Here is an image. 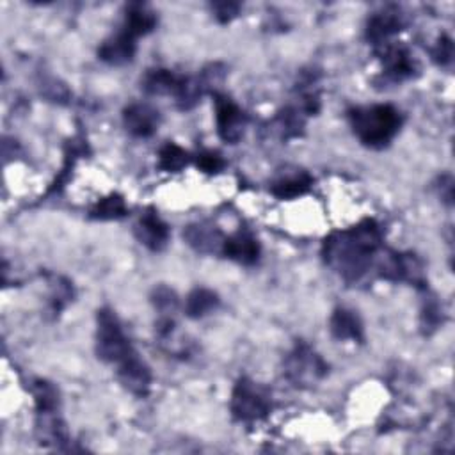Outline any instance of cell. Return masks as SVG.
Wrapping results in <instances>:
<instances>
[{
	"instance_id": "6da1fadb",
	"label": "cell",
	"mask_w": 455,
	"mask_h": 455,
	"mask_svg": "<svg viewBox=\"0 0 455 455\" xmlns=\"http://www.w3.org/2000/svg\"><path fill=\"white\" fill-rule=\"evenodd\" d=\"M380 247V226L373 219H365L354 228L331 233L324 240L322 258L347 283H354L370 271Z\"/></svg>"
},
{
	"instance_id": "7a4b0ae2",
	"label": "cell",
	"mask_w": 455,
	"mask_h": 455,
	"mask_svg": "<svg viewBox=\"0 0 455 455\" xmlns=\"http://www.w3.org/2000/svg\"><path fill=\"white\" fill-rule=\"evenodd\" d=\"M347 118L357 141L372 150L386 148L396 137L404 123L402 113L389 104L352 107Z\"/></svg>"
},
{
	"instance_id": "3957f363",
	"label": "cell",
	"mask_w": 455,
	"mask_h": 455,
	"mask_svg": "<svg viewBox=\"0 0 455 455\" xmlns=\"http://www.w3.org/2000/svg\"><path fill=\"white\" fill-rule=\"evenodd\" d=\"M97 356L111 365H120L134 352L118 315L111 308H102L97 313Z\"/></svg>"
},
{
	"instance_id": "277c9868",
	"label": "cell",
	"mask_w": 455,
	"mask_h": 455,
	"mask_svg": "<svg viewBox=\"0 0 455 455\" xmlns=\"http://www.w3.org/2000/svg\"><path fill=\"white\" fill-rule=\"evenodd\" d=\"M231 416L240 423H255L263 420L272 409V398L265 386L242 377L235 384L230 400Z\"/></svg>"
},
{
	"instance_id": "5b68a950",
	"label": "cell",
	"mask_w": 455,
	"mask_h": 455,
	"mask_svg": "<svg viewBox=\"0 0 455 455\" xmlns=\"http://www.w3.org/2000/svg\"><path fill=\"white\" fill-rule=\"evenodd\" d=\"M283 368H285L283 370L285 377L292 384L301 386V388L317 384L329 372V366L322 359V356L302 340H299L294 345V349L286 354Z\"/></svg>"
},
{
	"instance_id": "8992f818",
	"label": "cell",
	"mask_w": 455,
	"mask_h": 455,
	"mask_svg": "<svg viewBox=\"0 0 455 455\" xmlns=\"http://www.w3.org/2000/svg\"><path fill=\"white\" fill-rule=\"evenodd\" d=\"M380 276L388 281H402L411 283L414 286L425 288V271L421 260L412 253H396L389 251L380 265H379Z\"/></svg>"
},
{
	"instance_id": "52a82bcc",
	"label": "cell",
	"mask_w": 455,
	"mask_h": 455,
	"mask_svg": "<svg viewBox=\"0 0 455 455\" xmlns=\"http://www.w3.org/2000/svg\"><path fill=\"white\" fill-rule=\"evenodd\" d=\"M216 125L219 137L228 145H237L246 132L247 116L246 113L223 93H216Z\"/></svg>"
},
{
	"instance_id": "ba28073f",
	"label": "cell",
	"mask_w": 455,
	"mask_h": 455,
	"mask_svg": "<svg viewBox=\"0 0 455 455\" xmlns=\"http://www.w3.org/2000/svg\"><path fill=\"white\" fill-rule=\"evenodd\" d=\"M379 59L386 79L391 82H404L418 74V63L405 45L386 43L379 47Z\"/></svg>"
},
{
	"instance_id": "9c48e42d",
	"label": "cell",
	"mask_w": 455,
	"mask_h": 455,
	"mask_svg": "<svg viewBox=\"0 0 455 455\" xmlns=\"http://www.w3.org/2000/svg\"><path fill=\"white\" fill-rule=\"evenodd\" d=\"M404 29V15L396 6H386L373 13L365 29V38L375 47H382L388 40Z\"/></svg>"
},
{
	"instance_id": "30bf717a",
	"label": "cell",
	"mask_w": 455,
	"mask_h": 455,
	"mask_svg": "<svg viewBox=\"0 0 455 455\" xmlns=\"http://www.w3.org/2000/svg\"><path fill=\"white\" fill-rule=\"evenodd\" d=\"M118 379L125 389L141 398H145L150 393L153 382L150 366L145 359L139 357L136 350L118 365Z\"/></svg>"
},
{
	"instance_id": "8fae6325",
	"label": "cell",
	"mask_w": 455,
	"mask_h": 455,
	"mask_svg": "<svg viewBox=\"0 0 455 455\" xmlns=\"http://www.w3.org/2000/svg\"><path fill=\"white\" fill-rule=\"evenodd\" d=\"M134 235L139 240V244H143L153 253H161L168 247L171 231L169 226L161 219V216L153 208H148L136 223Z\"/></svg>"
},
{
	"instance_id": "7c38bea8",
	"label": "cell",
	"mask_w": 455,
	"mask_h": 455,
	"mask_svg": "<svg viewBox=\"0 0 455 455\" xmlns=\"http://www.w3.org/2000/svg\"><path fill=\"white\" fill-rule=\"evenodd\" d=\"M260 253H262V247L258 239L246 228L226 237L221 247V255L224 258L244 267L256 265L260 260Z\"/></svg>"
},
{
	"instance_id": "4fadbf2b",
	"label": "cell",
	"mask_w": 455,
	"mask_h": 455,
	"mask_svg": "<svg viewBox=\"0 0 455 455\" xmlns=\"http://www.w3.org/2000/svg\"><path fill=\"white\" fill-rule=\"evenodd\" d=\"M161 113L150 104H130L123 111V125L127 132L139 139L152 137L161 127Z\"/></svg>"
},
{
	"instance_id": "5bb4252c",
	"label": "cell",
	"mask_w": 455,
	"mask_h": 455,
	"mask_svg": "<svg viewBox=\"0 0 455 455\" xmlns=\"http://www.w3.org/2000/svg\"><path fill=\"white\" fill-rule=\"evenodd\" d=\"M136 52H137V40L122 29L100 45L98 59L111 67H123L134 59Z\"/></svg>"
},
{
	"instance_id": "9a60e30c",
	"label": "cell",
	"mask_w": 455,
	"mask_h": 455,
	"mask_svg": "<svg viewBox=\"0 0 455 455\" xmlns=\"http://www.w3.org/2000/svg\"><path fill=\"white\" fill-rule=\"evenodd\" d=\"M329 331L333 338L340 341H363L365 327L359 315L349 308H336L329 320Z\"/></svg>"
},
{
	"instance_id": "2e32d148",
	"label": "cell",
	"mask_w": 455,
	"mask_h": 455,
	"mask_svg": "<svg viewBox=\"0 0 455 455\" xmlns=\"http://www.w3.org/2000/svg\"><path fill=\"white\" fill-rule=\"evenodd\" d=\"M185 77L166 68L148 70L141 81V90L150 97H177Z\"/></svg>"
},
{
	"instance_id": "e0dca14e",
	"label": "cell",
	"mask_w": 455,
	"mask_h": 455,
	"mask_svg": "<svg viewBox=\"0 0 455 455\" xmlns=\"http://www.w3.org/2000/svg\"><path fill=\"white\" fill-rule=\"evenodd\" d=\"M184 239L194 251L201 255H212V253H221V247L226 237L219 231V228L207 223H198L185 228Z\"/></svg>"
},
{
	"instance_id": "ac0fdd59",
	"label": "cell",
	"mask_w": 455,
	"mask_h": 455,
	"mask_svg": "<svg viewBox=\"0 0 455 455\" xmlns=\"http://www.w3.org/2000/svg\"><path fill=\"white\" fill-rule=\"evenodd\" d=\"M313 185V178L306 171L295 169L294 173H281L272 184L271 192L278 200H295L304 196Z\"/></svg>"
},
{
	"instance_id": "d6986e66",
	"label": "cell",
	"mask_w": 455,
	"mask_h": 455,
	"mask_svg": "<svg viewBox=\"0 0 455 455\" xmlns=\"http://www.w3.org/2000/svg\"><path fill=\"white\" fill-rule=\"evenodd\" d=\"M157 13L146 6V4H130L127 8V13H125V22H123V31H127L129 35H132L136 40L141 38V36H146L150 35L152 31H155L157 27Z\"/></svg>"
},
{
	"instance_id": "ffe728a7",
	"label": "cell",
	"mask_w": 455,
	"mask_h": 455,
	"mask_svg": "<svg viewBox=\"0 0 455 455\" xmlns=\"http://www.w3.org/2000/svg\"><path fill=\"white\" fill-rule=\"evenodd\" d=\"M219 295L210 288H194L185 299V315L189 318H203L219 308Z\"/></svg>"
},
{
	"instance_id": "44dd1931",
	"label": "cell",
	"mask_w": 455,
	"mask_h": 455,
	"mask_svg": "<svg viewBox=\"0 0 455 455\" xmlns=\"http://www.w3.org/2000/svg\"><path fill=\"white\" fill-rule=\"evenodd\" d=\"M304 118L306 116L299 107H286L281 113H278V116L272 122V127L283 141H290L302 136Z\"/></svg>"
},
{
	"instance_id": "7402d4cb",
	"label": "cell",
	"mask_w": 455,
	"mask_h": 455,
	"mask_svg": "<svg viewBox=\"0 0 455 455\" xmlns=\"http://www.w3.org/2000/svg\"><path fill=\"white\" fill-rule=\"evenodd\" d=\"M127 214L129 207L125 203V198L120 194H109L91 208L90 217L97 221H118L123 219Z\"/></svg>"
},
{
	"instance_id": "603a6c76",
	"label": "cell",
	"mask_w": 455,
	"mask_h": 455,
	"mask_svg": "<svg viewBox=\"0 0 455 455\" xmlns=\"http://www.w3.org/2000/svg\"><path fill=\"white\" fill-rule=\"evenodd\" d=\"M189 153L175 143H166L159 150V168L166 173H180L189 164Z\"/></svg>"
},
{
	"instance_id": "cb8c5ba5",
	"label": "cell",
	"mask_w": 455,
	"mask_h": 455,
	"mask_svg": "<svg viewBox=\"0 0 455 455\" xmlns=\"http://www.w3.org/2000/svg\"><path fill=\"white\" fill-rule=\"evenodd\" d=\"M33 395H35L38 414H42V412H58L59 393L51 382H47L43 379L35 380Z\"/></svg>"
},
{
	"instance_id": "d4e9b609",
	"label": "cell",
	"mask_w": 455,
	"mask_h": 455,
	"mask_svg": "<svg viewBox=\"0 0 455 455\" xmlns=\"http://www.w3.org/2000/svg\"><path fill=\"white\" fill-rule=\"evenodd\" d=\"M152 304L161 313V317H175L180 306V299L173 288L166 285H159L152 292Z\"/></svg>"
},
{
	"instance_id": "484cf974",
	"label": "cell",
	"mask_w": 455,
	"mask_h": 455,
	"mask_svg": "<svg viewBox=\"0 0 455 455\" xmlns=\"http://www.w3.org/2000/svg\"><path fill=\"white\" fill-rule=\"evenodd\" d=\"M443 324V310L434 295H427L421 304L420 326L425 334H432Z\"/></svg>"
},
{
	"instance_id": "4316f807",
	"label": "cell",
	"mask_w": 455,
	"mask_h": 455,
	"mask_svg": "<svg viewBox=\"0 0 455 455\" xmlns=\"http://www.w3.org/2000/svg\"><path fill=\"white\" fill-rule=\"evenodd\" d=\"M196 164H198V168H200L203 173H208V175L221 173V171L226 168L224 159H223L217 152H212V150L201 152V153L196 157Z\"/></svg>"
},
{
	"instance_id": "83f0119b",
	"label": "cell",
	"mask_w": 455,
	"mask_h": 455,
	"mask_svg": "<svg viewBox=\"0 0 455 455\" xmlns=\"http://www.w3.org/2000/svg\"><path fill=\"white\" fill-rule=\"evenodd\" d=\"M432 59L439 67H450L453 61V42L446 35L439 36L435 47L432 49Z\"/></svg>"
},
{
	"instance_id": "f1b7e54d",
	"label": "cell",
	"mask_w": 455,
	"mask_h": 455,
	"mask_svg": "<svg viewBox=\"0 0 455 455\" xmlns=\"http://www.w3.org/2000/svg\"><path fill=\"white\" fill-rule=\"evenodd\" d=\"M210 10L219 24H230L233 19L240 13V4L237 3H214L210 4Z\"/></svg>"
},
{
	"instance_id": "f546056e",
	"label": "cell",
	"mask_w": 455,
	"mask_h": 455,
	"mask_svg": "<svg viewBox=\"0 0 455 455\" xmlns=\"http://www.w3.org/2000/svg\"><path fill=\"white\" fill-rule=\"evenodd\" d=\"M439 184H441V187H439L441 198H443L448 205H451V200H453V180H451V177H450V175L441 177V178H439Z\"/></svg>"
}]
</instances>
